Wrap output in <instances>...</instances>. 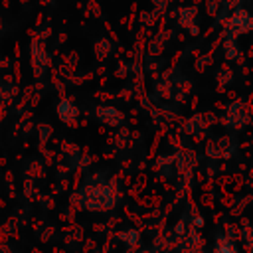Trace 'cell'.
Instances as JSON below:
<instances>
[{
	"label": "cell",
	"instance_id": "1",
	"mask_svg": "<svg viewBox=\"0 0 253 253\" xmlns=\"http://www.w3.org/2000/svg\"><path fill=\"white\" fill-rule=\"evenodd\" d=\"M95 117L105 125V126H109V128H119V126H123V123H125V113L123 111H119L117 107H113V105H97L95 107Z\"/></svg>",
	"mask_w": 253,
	"mask_h": 253
},
{
	"label": "cell",
	"instance_id": "2",
	"mask_svg": "<svg viewBox=\"0 0 253 253\" xmlns=\"http://www.w3.org/2000/svg\"><path fill=\"white\" fill-rule=\"evenodd\" d=\"M55 111H57V117H59V121H61L63 125H67L69 128H77V126H79L77 117H79L81 111H79V107L73 103V99H69V97L59 99Z\"/></svg>",
	"mask_w": 253,
	"mask_h": 253
},
{
	"label": "cell",
	"instance_id": "3",
	"mask_svg": "<svg viewBox=\"0 0 253 253\" xmlns=\"http://www.w3.org/2000/svg\"><path fill=\"white\" fill-rule=\"evenodd\" d=\"M113 47H117L113 40H109V38H97L93 42V55H95V59L99 63L107 61L113 55Z\"/></svg>",
	"mask_w": 253,
	"mask_h": 253
},
{
	"label": "cell",
	"instance_id": "4",
	"mask_svg": "<svg viewBox=\"0 0 253 253\" xmlns=\"http://www.w3.org/2000/svg\"><path fill=\"white\" fill-rule=\"evenodd\" d=\"M36 130H38V136H40V150L43 152L45 150V142L53 136V126L47 125V123H40V125H36Z\"/></svg>",
	"mask_w": 253,
	"mask_h": 253
},
{
	"label": "cell",
	"instance_id": "5",
	"mask_svg": "<svg viewBox=\"0 0 253 253\" xmlns=\"http://www.w3.org/2000/svg\"><path fill=\"white\" fill-rule=\"evenodd\" d=\"M213 253H239V251L233 241H229L227 237H219L213 245Z\"/></svg>",
	"mask_w": 253,
	"mask_h": 253
},
{
	"label": "cell",
	"instance_id": "6",
	"mask_svg": "<svg viewBox=\"0 0 253 253\" xmlns=\"http://www.w3.org/2000/svg\"><path fill=\"white\" fill-rule=\"evenodd\" d=\"M47 69H49V67H45L40 59L30 57V71H32L34 79H43V77H45V73H47Z\"/></svg>",
	"mask_w": 253,
	"mask_h": 253
},
{
	"label": "cell",
	"instance_id": "7",
	"mask_svg": "<svg viewBox=\"0 0 253 253\" xmlns=\"http://www.w3.org/2000/svg\"><path fill=\"white\" fill-rule=\"evenodd\" d=\"M130 134H132V132H130L125 125H123V126H119V128H117V132H115V146H117V148H121V150H123V148H126V142H128V136H130Z\"/></svg>",
	"mask_w": 253,
	"mask_h": 253
},
{
	"label": "cell",
	"instance_id": "8",
	"mask_svg": "<svg viewBox=\"0 0 253 253\" xmlns=\"http://www.w3.org/2000/svg\"><path fill=\"white\" fill-rule=\"evenodd\" d=\"M59 150H61L67 158H77V156L81 154V148H79V144H75V142H59Z\"/></svg>",
	"mask_w": 253,
	"mask_h": 253
},
{
	"label": "cell",
	"instance_id": "9",
	"mask_svg": "<svg viewBox=\"0 0 253 253\" xmlns=\"http://www.w3.org/2000/svg\"><path fill=\"white\" fill-rule=\"evenodd\" d=\"M128 73H130V63H126L125 59H119V61H117V67H115V71H113L115 79H126Z\"/></svg>",
	"mask_w": 253,
	"mask_h": 253
},
{
	"label": "cell",
	"instance_id": "10",
	"mask_svg": "<svg viewBox=\"0 0 253 253\" xmlns=\"http://www.w3.org/2000/svg\"><path fill=\"white\" fill-rule=\"evenodd\" d=\"M119 237H121L123 241H126L128 245H136V243H138V231H134V229H126V231L119 233Z\"/></svg>",
	"mask_w": 253,
	"mask_h": 253
},
{
	"label": "cell",
	"instance_id": "11",
	"mask_svg": "<svg viewBox=\"0 0 253 253\" xmlns=\"http://www.w3.org/2000/svg\"><path fill=\"white\" fill-rule=\"evenodd\" d=\"M87 10L91 12L93 18H103V10H101L97 0H87Z\"/></svg>",
	"mask_w": 253,
	"mask_h": 253
},
{
	"label": "cell",
	"instance_id": "12",
	"mask_svg": "<svg viewBox=\"0 0 253 253\" xmlns=\"http://www.w3.org/2000/svg\"><path fill=\"white\" fill-rule=\"evenodd\" d=\"M51 34H53V30H51V26H49V24H43V26L38 30V36H40L42 40H45V42L51 38Z\"/></svg>",
	"mask_w": 253,
	"mask_h": 253
},
{
	"label": "cell",
	"instance_id": "13",
	"mask_svg": "<svg viewBox=\"0 0 253 253\" xmlns=\"http://www.w3.org/2000/svg\"><path fill=\"white\" fill-rule=\"evenodd\" d=\"M160 51H162V42H158V40L154 38V40L148 43V53H150V55H156V53H160Z\"/></svg>",
	"mask_w": 253,
	"mask_h": 253
},
{
	"label": "cell",
	"instance_id": "14",
	"mask_svg": "<svg viewBox=\"0 0 253 253\" xmlns=\"http://www.w3.org/2000/svg\"><path fill=\"white\" fill-rule=\"evenodd\" d=\"M132 93H134L132 87H123L121 91H117V97H121L123 101H130L132 99Z\"/></svg>",
	"mask_w": 253,
	"mask_h": 253
},
{
	"label": "cell",
	"instance_id": "15",
	"mask_svg": "<svg viewBox=\"0 0 253 253\" xmlns=\"http://www.w3.org/2000/svg\"><path fill=\"white\" fill-rule=\"evenodd\" d=\"M95 97L99 99V101H111L113 97H117V95H113V93H109V91H95Z\"/></svg>",
	"mask_w": 253,
	"mask_h": 253
},
{
	"label": "cell",
	"instance_id": "16",
	"mask_svg": "<svg viewBox=\"0 0 253 253\" xmlns=\"http://www.w3.org/2000/svg\"><path fill=\"white\" fill-rule=\"evenodd\" d=\"M12 75L16 77V83H20V79H22V69H20V61H18V59H16L14 65H12Z\"/></svg>",
	"mask_w": 253,
	"mask_h": 253
},
{
	"label": "cell",
	"instance_id": "17",
	"mask_svg": "<svg viewBox=\"0 0 253 253\" xmlns=\"http://www.w3.org/2000/svg\"><path fill=\"white\" fill-rule=\"evenodd\" d=\"M42 95H43V93L36 91V93H34V97L30 99V105H28V107H30V109H36V107L40 105V101H42Z\"/></svg>",
	"mask_w": 253,
	"mask_h": 253
},
{
	"label": "cell",
	"instance_id": "18",
	"mask_svg": "<svg viewBox=\"0 0 253 253\" xmlns=\"http://www.w3.org/2000/svg\"><path fill=\"white\" fill-rule=\"evenodd\" d=\"M6 115H8V105L4 103V99L0 97V123L6 119Z\"/></svg>",
	"mask_w": 253,
	"mask_h": 253
},
{
	"label": "cell",
	"instance_id": "19",
	"mask_svg": "<svg viewBox=\"0 0 253 253\" xmlns=\"http://www.w3.org/2000/svg\"><path fill=\"white\" fill-rule=\"evenodd\" d=\"M43 24H45V18H43V14H36V22H34V28H36V30H40Z\"/></svg>",
	"mask_w": 253,
	"mask_h": 253
},
{
	"label": "cell",
	"instance_id": "20",
	"mask_svg": "<svg viewBox=\"0 0 253 253\" xmlns=\"http://www.w3.org/2000/svg\"><path fill=\"white\" fill-rule=\"evenodd\" d=\"M34 87H36V91H40V93H43V91H45V87H47V83H45L43 79H36V83H34Z\"/></svg>",
	"mask_w": 253,
	"mask_h": 253
},
{
	"label": "cell",
	"instance_id": "21",
	"mask_svg": "<svg viewBox=\"0 0 253 253\" xmlns=\"http://www.w3.org/2000/svg\"><path fill=\"white\" fill-rule=\"evenodd\" d=\"M34 126H36V125H34L32 121H28V123H24V125H22V132H24V134L28 136V134H30V132L34 130Z\"/></svg>",
	"mask_w": 253,
	"mask_h": 253
},
{
	"label": "cell",
	"instance_id": "22",
	"mask_svg": "<svg viewBox=\"0 0 253 253\" xmlns=\"http://www.w3.org/2000/svg\"><path fill=\"white\" fill-rule=\"evenodd\" d=\"M10 65H14V63L10 61V57H6V55H2V57H0V69H8Z\"/></svg>",
	"mask_w": 253,
	"mask_h": 253
},
{
	"label": "cell",
	"instance_id": "23",
	"mask_svg": "<svg viewBox=\"0 0 253 253\" xmlns=\"http://www.w3.org/2000/svg\"><path fill=\"white\" fill-rule=\"evenodd\" d=\"M30 170H34V172H36V176H42V164H40V162H36V160H34V162L30 164Z\"/></svg>",
	"mask_w": 253,
	"mask_h": 253
},
{
	"label": "cell",
	"instance_id": "24",
	"mask_svg": "<svg viewBox=\"0 0 253 253\" xmlns=\"http://www.w3.org/2000/svg\"><path fill=\"white\" fill-rule=\"evenodd\" d=\"M105 73H107V65H99L95 69V75H99V77H105Z\"/></svg>",
	"mask_w": 253,
	"mask_h": 253
},
{
	"label": "cell",
	"instance_id": "25",
	"mask_svg": "<svg viewBox=\"0 0 253 253\" xmlns=\"http://www.w3.org/2000/svg\"><path fill=\"white\" fill-rule=\"evenodd\" d=\"M57 42H59V43H65V42H67V34H65V32H59Z\"/></svg>",
	"mask_w": 253,
	"mask_h": 253
},
{
	"label": "cell",
	"instance_id": "26",
	"mask_svg": "<svg viewBox=\"0 0 253 253\" xmlns=\"http://www.w3.org/2000/svg\"><path fill=\"white\" fill-rule=\"evenodd\" d=\"M107 81H109V77L105 75V77H101V79H99V85H101V87H105V85H107Z\"/></svg>",
	"mask_w": 253,
	"mask_h": 253
},
{
	"label": "cell",
	"instance_id": "27",
	"mask_svg": "<svg viewBox=\"0 0 253 253\" xmlns=\"http://www.w3.org/2000/svg\"><path fill=\"white\" fill-rule=\"evenodd\" d=\"M14 55H16V59L20 57V45H18V42H16V47H14Z\"/></svg>",
	"mask_w": 253,
	"mask_h": 253
},
{
	"label": "cell",
	"instance_id": "28",
	"mask_svg": "<svg viewBox=\"0 0 253 253\" xmlns=\"http://www.w3.org/2000/svg\"><path fill=\"white\" fill-rule=\"evenodd\" d=\"M42 6H47V4H53V0H40Z\"/></svg>",
	"mask_w": 253,
	"mask_h": 253
},
{
	"label": "cell",
	"instance_id": "29",
	"mask_svg": "<svg viewBox=\"0 0 253 253\" xmlns=\"http://www.w3.org/2000/svg\"><path fill=\"white\" fill-rule=\"evenodd\" d=\"M99 134H107V128H105V125H103V126H99Z\"/></svg>",
	"mask_w": 253,
	"mask_h": 253
},
{
	"label": "cell",
	"instance_id": "30",
	"mask_svg": "<svg viewBox=\"0 0 253 253\" xmlns=\"http://www.w3.org/2000/svg\"><path fill=\"white\" fill-rule=\"evenodd\" d=\"M113 156H115V152H107V154H105V158H107V160H111Z\"/></svg>",
	"mask_w": 253,
	"mask_h": 253
},
{
	"label": "cell",
	"instance_id": "31",
	"mask_svg": "<svg viewBox=\"0 0 253 253\" xmlns=\"http://www.w3.org/2000/svg\"><path fill=\"white\" fill-rule=\"evenodd\" d=\"M28 2H30V0H20V4H22V6H28Z\"/></svg>",
	"mask_w": 253,
	"mask_h": 253
},
{
	"label": "cell",
	"instance_id": "32",
	"mask_svg": "<svg viewBox=\"0 0 253 253\" xmlns=\"http://www.w3.org/2000/svg\"><path fill=\"white\" fill-rule=\"evenodd\" d=\"M2 26H4V22H2V18H0V32H2Z\"/></svg>",
	"mask_w": 253,
	"mask_h": 253
},
{
	"label": "cell",
	"instance_id": "33",
	"mask_svg": "<svg viewBox=\"0 0 253 253\" xmlns=\"http://www.w3.org/2000/svg\"><path fill=\"white\" fill-rule=\"evenodd\" d=\"M140 253H148V251H140Z\"/></svg>",
	"mask_w": 253,
	"mask_h": 253
}]
</instances>
